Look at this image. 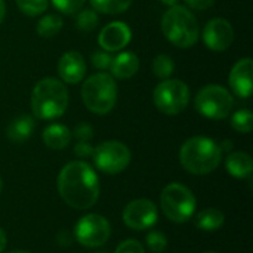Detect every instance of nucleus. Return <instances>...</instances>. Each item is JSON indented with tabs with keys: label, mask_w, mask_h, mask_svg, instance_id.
Instances as JSON below:
<instances>
[{
	"label": "nucleus",
	"mask_w": 253,
	"mask_h": 253,
	"mask_svg": "<svg viewBox=\"0 0 253 253\" xmlns=\"http://www.w3.org/2000/svg\"><path fill=\"white\" fill-rule=\"evenodd\" d=\"M58 191L70 208L89 209L99 197L98 175L84 162H70L58 175Z\"/></svg>",
	"instance_id": "nucleus-1"
},
{
	"label": "nucleus",
	"mask_w": 253,
	"mask_h": 253,
	"mask_svg": "<svg viewBox=\"0 0 253 253\" xmlns=\"http://www.w3.org/2000/svg\"><path fill=\"white\" fill-rule=\"evenodd\" d=\"M84 3L86 0H52V4L65 15H73L79 12Z\"/></svg>",
	"instance_id": "nucleus-28"
},
{
	"label": "nucleus",
	"mask_w": 253,
	"mask_h": 253,
	"mask_svg": "<svg viewBox=\"0 0 253 253\" xmlns=\"http://www.w3.org/2000/svg\"><path fill=\"white\" fill-rule=\"evenodd\" d=\"M6 243H7V239H6V233L0 228V253L4 251L6 248Z\"/></svg>",
	"instance_id": "nucleus-35"
},
{
	"label": "nucleus",
	"mask_w": 253,
	"mask_h": 253,
	"mask_svg": "<svg viewBox=\"0 0 253 253\" xmlns=\"http://www.w3.org/2000/svg\"><path fill=\"white\" fill-rule=\"evenodd\" d=\"M68 107V90L65 84L53 77H44L33 89L31 110L37 119L53 120L61 117Z\"/></svg>",
	"instance_id": "nucleus-3"
},
{
	"label": "nucleus",
	"mask_w": 253,
	"mask_h": 253,
	"mask_svg": "<svg viewBox=\"0 0 253 253\" xmlns=\"http://www.w3.org/2000/svg\"><path fill=\"white\" fill-rule=\"evenodd\" d=\"M196 197L190 188L179 182L166 185L160 196V206L168 219L176 224L187 222L191 219L196 211Z\"/></svg>",
	"instance_id": "nucleus-6"
},
{
	"label": "nucleus",
	"mask_w": 253,
	"mask_h": 253,
	"mask_svg": "<svg viewBox=\"0 0 253 253\" xmlns=\"http://www.w3.org/2000/svg\"><path fill=\"white\" fill-rule=\"evenodd\" d=\"M225 168L234 178H251L253 172L252 157L243 151L230 153L225 159Z\"/></svg>",
	"instance_id": "nucleus-17"
},
{
	"label": "nucleus",
	"mask_w": 253,
	"mask_h": 253,
	"mask_svg": "<svg viewBox=\"0 0 253 253\" xmlns=\"http://www.w3.org/2000/svg\"><path fill=\"white\" fill-rule=\"evenodd\" d=\"M231 126L236 132L251 133L253 129V114L251 110L242 108L231 116Z\"/></svg>",
	"instance_id": "nucleus-23"
},
{
	"label": "nucleus",
	"mask_w": 253,
	"mask_h": 253,
	"mask_svg": "<svg viewBox=\"0 0 253 253\" xmlns=\"http://www.w3.org/2000/svg\"><path fill=\"white\" fill-rule=\"evenodd\" d=\"M111 61H113V58L108 52H99L98 50L92 55V64L96 70H102V71L110 70Z\"/></svg>",
	"instance_id": "nucleus-29"
},
{
	"label": "nucleus",
	"mask_w": 253,
	"mask_h": 253,
	"mask_svg": "<svg viewBox=\"0 0 253 253\" xmlns=\"http://www.w3.org/2000/svg\"><path fill=\"white\" fill-rule=\"evenodd\" d=\"M175 71V62L169 55H159L153 61V73L159 79H169Z\"/></svg>",
	"instance_id": "nucleus-24"
},
{
	"label": "nucleus",
	"mask_w": 253,
	"mask_h": 253,
	"mask_svg": "<svg viewBox=\"0 0 253 253\" xmlns=\"http://www.w3.org/2000/svg\"><path fill=\"white\" fill-rule=\"evenodd\" d=\"M219 148H221L222 153H230V151L233 150V142L228 141V139H225V141H222V142L219 144Z\"/></svg>",
	"instance_id": "nucleus-34"
},
{
	"label": "nucleus",
	"mask_w": 253,
	"mask_h": 253,
	"mask_svg": "<svg viewBox=\"0 0 253 253\" xmlns=\"http://www.w3.org/2000/svg\"><path fill=\"white\" fill-rule=\"evenodd\" d=\"M90 4L95 12L105 15H120L130 7L132 0H90Z\"/></svg>",
	"instance_id": "nucleus-21"
},
{
	"label": "nucleus",
	"mask_w": 253,
	"mask_h": 253,
	"mask_svg": "<svg viewBox=\"0 0 253 253\" xmlns=\"http://www.w3.org/2000/svg\"><path fill=\"white\" fill-rule=\"evenodd\" d=\"M9 253H30V252H25V251H13V252H9Z\"/></svg>",
	"instance_id": "nucleus-38"
},
{
	"label": "nucleus",
	"mask_w": 253,
	"mask_h": 253,
	"mask_svg": "<svg viewBox=\"0 0 253 253\" xmlns=\"http://www.w3.org/2000/svg\"><path fill=\"white\" fill-rule=\"evenodd\" d=\"M202 37H203L205 44L211 50L224 52L233 44L234 28L230 24V21H227L224 18H213L203 28Z\"/></svg>",
	"instance_id": "nucleus-12"
},
{
	"label": "nucleus",
	"mask_w": 253,
	"mask_h": 253,
	"mask_svg": "<svg viewBox=\"0 0 253 253\" xmlns=\"http://www.w3.org/2000/svg\"><path fill=\"white\" fill-rule=\"evenodd\" d=\"M187 6L193 10H205V9H209L215 0H185Z\"/></svg>",
	"instance_id": "nucleus-33"
},
{
	"label": "nucleus",
	"mask_w": 253,
	"mask_h": 253,
	"mask_svg": "<svg viewBox=\"0 0 253 253\" xmlns=\"http://www.w3.org/2000/svg\"><path fill=\"white\" fill-rule=\"evenodd\" d=\"M194 104L203 117L211 120H224L230 116L234 107V98L227 87L208 84L199 90Z\"/></svg>",
	"instance_id": "nucleus-7"
},
{
	"label": "nucleus",
	"mask_w": 253,
	"mask_h": 253,
	"mask_svg": "<svg viewBox=\"0 0 253 253\" xmlns=\"http://www.w3.org/2000/svg\"><path fill=\"white\" fill-rule=\"evenodd\" d=\"M95 166L107 173L116 175L123 172L130 163V150L120 141H105L93 150Z\"/></svg>",
	"instance_id": "nucleus-9"
},
{
	"label": "nucleus",
	"mask_w": 253,
	"mask_h": 253,
	"mask_svg": "<svg viewBox=\"0 0 253 253\" xmlns=\"http://www.w3.org/2000/svg\"><path fill=\"white\" fill-rule=\"evenodd\" d=\"M34 127H36L34 119L28 114H22L10 122V125L7 126L6 135L12 142L22 144L33 135Z\"/></svg>",
	"instance_id": "nucleus-18"
},
{
	"label": "nucleus",
	"mask_w": 253,
	"mask_h": 253,
	"mask_svg": "<svg viewBox=\"0 0 253 253\" xmlns=\"http://www.w3.org/2000/svg\"><path fill=\"white\" fill-rule=\"evenodd\" d=\"M74 136L79 139V141H86L89 142L92 138H93V127L89 125V123H79L76 127H74Z\"/></svg>",
	"instance_id": "nucleus-31"
},
{
	"label": "nucleus",
	"mask_w": 253,
	"mask_h": 253,
	"mask_svg": "<svg viewBox=\"0 0 253 253\" xmlns=\"http://www.w3.org/2000/svg\"><path fill=\"white\" fill-rule=\"evenodd\" d=\"M160 1H162L163 4H168L169 7H170V6H175V4L178 3V0H160Z\"/></svg>",
	"instance_id": "nucleus-37"
},
{
	"label": "nucleus",
	"mask_w": 253,
	"mask_h": 253,
	"mask_svg": "<svg viewBox=\"0 0 253 253\" xmlns=\"http://www.w3.org/2000/svg\"><path fill=\"white\" fill-rule=\"evenodd\" d=\"M111 74L116 79L126 80L133 77L139 70V59L133 52H122L113 58L110 65Z\"/></svg>",
	"instance_id": "nucleus-16"
},
{
	"label": "nucleus",
	"mask_w": 253,
	"mask_h": 253,
	"mask_svg": "<svg viewBox=\"0 0 253 253\" xmlns=\"http://www.w3.org/2000/svg\"><path fill=\"white\" fill-rule=\"evenodd\" d=\"M58 74L64 83H80L86 74V61L83 55L76 50L65 52L58 62Z\"/></svg>",
	"instance_id": "nucleus-14"
},
{
	"label": "nucleus",
	"mask_w": 253,
	"mask_h": 253,
	"mask_svg": "<svg viewBox=\"0 0 253 253\" xmlns=\"http://www.w3.org/2000/svg\"><path fill=\"white\" fill-rule=\"evenodd\" d=\"M74 236L84 248H99L108 242L111 236V225L102 215L89 213L77 222Z\"/></svg>",
	"instance_id": "nucleus-10"
},
{
	"label": "nucleus",
	"mask_w": 253,
	"mask_h": 253,
	"mask_svg": "<svg viewBox=\"0 0 253 253\" xmlns=\"http://www.w3.org/2000/svg\"><path fill=\"white\" fill-rule=\"evenodd\" d=\"M76 25L82 31H92L98 25V15L93 9H80L76 16Z\"/></svg>",
	"instance_id": "nucleus-26"
},
{
	"label": "nucleus",
	"mask_w": 253,
	"mask_h": 253,
	"mask_svg": "<svg viewBox=\"0 0 253 253\" xmlns=\"http://www.w3.org/2000/svg\"><path fill=\"white\" fill-rule=\"evenodd\" d=\"M43 142L46 147L52 150H62L71 141V132L67 126L61 123H52L43 130Z\"/></svg>",
	"instance_id": "nucleus-19"
},
{
	"label": "nucleus",
	"mask_w": 253,
	"mask_h": 253,
	"mask_svg": "<svg viewBox=\"0 0 253 253\" xmlns=\"http://www.w3.org/2000/svg\"><path fill=\"white\" fill-rule=\"evenodd\" d=\"M225 216L216 208H209L199 212L194 218V224L202 231H216L224 225Z\"/></svg>",
	"instance_id": "nucleus-20"
},
{
	"label": "nucleus",
	"mask_w": 253,
	"mask_h": 253,
	"mask_svg": "<svg viewBox=\"0 0 253 253\" xmlns=\"http://www.w3.org/2000/svg\"><path fill=\"white\" fill-rule=\"evenodd\" d=\"M252 73L253 62L251 58L240 59L230 71L228 82H230L233 92L239 98H243V99L251 98V95H252Z\"/></svg>",
	"instance_id": "nucleus-15"
},
{
	"label": "nucleus",
	"mask_w": 253,
	"mask_h": 253,
	"mask_svg": "<svg viewBox=\"0 0 253 253\" xmlns=\"http://www.w3.org/2000/svg\"><path fill=\"white\" fill-rule=\"evenodd\" d=\"M62 28V18L59 15L50 13V15H44L43 18H40V21L37 22L36 31L40 37H53L56 36Z\"/></svg>",
	"instance_id": "nucleus-22"
},
{
	"label": "nucleus",
	"mask_w": 253,
	"mask_h": 253,
	"mask_svg": "<svg viewBox=\"0 0 253 253\" xmlns=\"http://www.w3.org/2000/svg\"><path fill=\"white\" fill-rule=\"evenodd\" d=\"M153 101L159 111L168 116L182 113L190 102L188 86L178 79H166L154 87Z\"/></svg>",
	"instance_id": "nucleus-8"
},
{
	"label": "nucleus",
	"mask_w": 253,
	"mask_h": 253,
	"mask_svg": "<svg viewBox=\"0 0 253 253\" xmlns=\"http://www.w3.org/2000/svg\"><path fill=\"white\" fill-rule=\"evenodd\" d=\"M145 243L148 246V249L153 253H162L168 248V239L166 236L159 231V230H153L145 236Z\"/></svg>",
	"instance_id": "nucleus-27"
},
{
	"label": "nucleus",
	"mask_w": 253,
	"mask_h": 253,
	"mask_svg": "<svg viewBox=\"0 0 253 253\" xmlns=\"http://www.w3.org/2000/svg\"><path fill=\"white\" fill-rule=\"evenodd\" d=\"M114 253H145V249H144V246L138 240L129 239V240L122 242L117 246V249H116Z\"/></svg>",
	"instance_id": "nucleus-30"
},
{
	"label": "nucleus",
	"mask_w": 253,
	"mask_h": 253,
	"mask_svg": "<svg viewBox=\"0 0 253 253\" xmlns=\"http://www.w3.org/2000/svg\"><path fill=\"white\" fill-rule=\"evenodd\" d=\"M203 253H218V252H203Z\"/></svg>",
	"instance_id": "nucleus-40"
},
{
	"label": "nucleus",
	"mask_w": 253,
	"mask_h": 253,
	"mask_svg": "<svg viewBox=\"0 0 253 253\" xmlns=\"http://www.w3.org/2000/svg\"><path fill=\"white\" fill-rule=\"evenodd\" d=\"M165 37L176 47H191L200 36V28L194 13L181 4L170 6L162 18Z\"/></svg>",
	"instance_id": "nucleus-4"
},
{
	"label": "nucleus",
	"mask_w": 253,
	"mask_h": 253,
	"mask_svg": "<svg viewBox=\"0 0 253 253\" xmlns=\"http://www.w3.org/2000/svg\"><path fill=\"white\" fill-rule=\"evenodd\" d=\"M1 190H3V182H1V178H0V193H1Z\"/></svg>",
	"instance_id": "nucleus-39"
},
{
	"label": "nucleus",
	"mask_w": 253,
	"mask_h": 253,
	"mask_svg": "<svg viewBox=\"0 0 253 253\" xmlns=\"http://www.w3.org/2000/svg\"><path fill=\"white\" fill-rule=\"evenodd\" d=\"M19 10L27 16H39L47 10L49 0H15Z\"/></svg>",
	"instance_id": "nucleus-25"
},
{
	"label": "nucleus",
	"mask_w": 253,
	"mask_h": 253,
	"mask_svg": "<svg viewBox=\"0 0 253 253\" xmlns=\"http://www.w3.org/2000/svg\"><path fill=\"white\" fill-rule=\"evenodd\" d=\"M82 99L93 114H108L117 101V84L107 73H96L87 77L82 86Z\"/></svg>",
	"instance_id": "nucleus-5"
},
{
	"label": "nucleus",
	"mask_w": 253,
	"mask_h": 253,
	"mask_svg": "<svg viewBox=\"0 0 253 253\" xmlns=\"http://www.w3.org/2000/svg\"><path fill=\"white\" fill-rule=\"evenodd\" d=\"M222 160L219 144L208 136H193L179 150L182 168L193 175H208L213 172Z\"/></svg>",
	"instance_id": "nucleus-2"
},
{
	"label": "nucleus",
	"mask_w": 253,
	"mask_h": 253,
	"mask_svg": "<svg viewBox=\"0 0 253 253\" xmlns=\"http://www.w3.org/2000/svg\"><path fill=\"white\" fill-rule=\"evenodd\" d=\"M132 39V31L126 22L122 21H114L107 24L99 36H98V43L105 52H119L125 49Z\"/></svg>",
	"instance_id": "nucleus-13"
},
{
	"label": "nucleus",
	"mask_w": 253,
	"mask_h": 253,
	"mask_svg": "<svg viewBox=\"0 0 253 253\" xmlns=\"http://www.w3.org/2000/svg\"><path fill=\"white\" fill-rule=\"evenodd\" d=\"M93 147L86 142V141H79V144H76L74 147V153L76 156H79L80 159H86V157H92L93 156Z\"/></svg>",
	"instance_id": "nucleus-32"
},
{
	"label": "nucleus",
	"mask_w": 253,
	"mask_h": 253,
	"mask_svg": "<svg viewBox=\"0 0 253 253\" xmlns=\"http://www.w3.org/2000/svg\"><path fill=\"white\" fill-rule=\"evenodd\" d=\"M123 221L129 228L135 231H144L157 222V208L151 200L147 199L133 200L125 208Z\"/></svg>",
	"instance_id": "nucleus-11"
},
{
	"label": "nucleus",
	"mask_w": 253,
	"mask_h": 253,
	"mask_svg": "<svg viewBox=\"0 0 253 253\" xmlns=\"http://www.w3.org/2000/svg\"><path fill=\"white\" fill-rule=\"evenodd\" d=\"M4 15H6V4H4V0H0V24L4 19Z\"/></svg>",
	"instance_id": "nucleus-36"
}]
</instances>
